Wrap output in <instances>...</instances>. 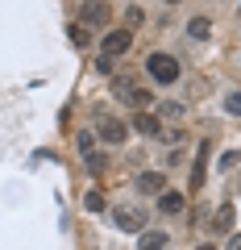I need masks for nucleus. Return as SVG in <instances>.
<instances>
[{"mask_svg": "<svg viewBox=\"0 0 241 250\" xmlns=\"http://www.w3.org/2000/svg\"><path fill=\"white\" fill-rule=\"evenodd\" d=\"M112 92H116V100H125V104H129V108H137V113L150 104V92L137 88L133 75H112Z\"/></svg>", "mask_w": 241, "mask_h": 250, "instance_id": "1", "label": "nucleus"}, {"mask_svg": "<svg viewBox=\"0 0 241 250\" xmlns=\"http://www.w3.org/2000/svg\"><path fill=\"white\" fill-rule=\"evenodd\" d=\"M146 71H150V80H158V83H175L179 80V59H175V54L154 50L150 59H146Z\"/></svg>", "mask_w": 241, "mask_h": 250, "instance_id": "2", "label": "nucleus"}, {"mask_svg": "<svg viewBox=\"0 0 241 250\" xmlns=\"http://www.w3.org/2000/svg\"><path fill=\"white\" fill-rule=\"evenodd\" d=\"M79 159L88 171H104V154L96 150V129H83L79 134Z\"/></svg>", "mask_w": 241, "mask_h": 250, "instance_id": "3", "label": "nucleus"}, {"mask_svg": "<svg viewBox=\"0 0 241 250\" xmlns=\"http://www.w3.org/2000/svg\"><path fill=\"white\" fill-rule=\"evenodd\" d=\"M129 46H133V29H112V34H104L100 50H104L108 59H116V54H125Z\"/></svg>", "mask_w": 241, "mask_h": 250, "instance_id": "4", "label": "nucleus"}, {"mask_svg": "<svg viewBox=\"0 0 241 250\" xmlns=\"http://www.w3.org/2000/svg\"><path fill=\"white\" fill-rule=\"evenodd\" d=\"M96 138H104L108 146H121V142L129 138V129H125L121 121H116V117H104V121L96 125Z\"/></svg>", "mask_w": 241, "mask_h": 250, "instance_id": "5", "label": "nucleus"}, {"mask_svg": "<svg viewBox=\"0 0 241 250\" xmlns=\"http://www.w3.org/2000/svg\"><path fill=\"white\" fill-rule=\"evenodd\" d=\"M133 192H167V175H158V171H142V175L133 179Z\"/></svg>", "mask_w": 241, "mask_h": 250, "instance_id": "6", "label": "nucleus"}, {"mask_svg": "<svg viewBox=\"0 0 241 250\" xmlns=\"http://www.w3.org/2000/svg\"><path fill=\"white\" fill-rule=\"evenodd\" d=\"M104 21H108V9L100 4V0H88V4L79 9V25H96V29H100Z\"/></svg>", "mask_w": 241, "mask_h": 250, "instance_id": "7", "label": "nucleus"}, {"mask_svg": "<svg viewBox=\"0 0 241 250\" xmlns=\"http://www.w3.org/2000/svg\"><path fill=\"white\" fill-rule=\"evenodd\" d=\"M112 217H116V229H125V233H137L146 225V217L137 213V208H116Z\"/></svg>", "mask_w": 241, "mask_h": 250, "instance_id": "8", "label": "nucleus"}, {"mask_svg": "<svg viewBox=\"0 0 241 250\" xmlns=\"http://www.w3.org/2000/svg\"><path fill=\"white\" fill-rule=\"evenodd\" d=\"M133 129H137V134H146V138H154V134L162 129V121H158L154 113H137V117H133Z\"/></svg>", "mask_w": 241, "mask_h": 250, "instance_id": "9", "label": "nucleus"}, {"mask_svg": "<svg viewBox=\"0 0 241 250\" xmlns=\"http://www.w3.org/2000/svg\"><path fill=\"white\" fill-rule=\"evenodd\" d=\"M158 208H162V213H167V217H179V213H183V196H179V192H170V188H167V192H162V196H158Z\"/></svg>", "mask_w": 241, "mask_h": 250, "instance_id": "10", "label": "nucleus"}, {"mask_svg": "<svg viewBox=\"0 0 241 250\" xmlns=\"http://www.w3.org/2000/svg\"><path fill=\"white\" fill-rule=\"evenodd\" d=\"M212 229H216V233H233V205H221V208H216Z\"/></svg>", "mask_w": 241, "mask_h": 250, "instance_id": "11", "label": "nucleus"}, {"mask_svg": "<svg viewBox=\"0 0 241 250\" xmlns=\"http://www.w3.org/2000/svg\"><path fill=\"white\" fill-rule=\"evenodd\" d=\"M137 246H142V250H167V233H162V229H146Z\"/></svg>", "mask_w": 241, "mask_h": 250, "instance_id": "12", "label": "nucleus"}, {"mask_svg": "<svg viewBox=\"0 0 241 250\" xmlns=\"http://www.w3.org/2000/svg\"><path fill=\"white\" fill-rule=\"evenodd\" d=\"M187 34L196 38V42H204V38L212 34V21H208V17H191V21H187Z\"/></svg>", "mask_w": 241, "mask_h": 250, "instance_id": "13", "label": "nucleus"}, {"mask_svg": "<svg viewBox=\"0 0 241 250\" xmlns=\"http://www.w3.org/2000/svg\"><path fill=\"white\" fill-rule=\"evenodd\" d=\"M83 208H88V213H100V208H104V192H88V196H83Z\"/></svg>", "mask_w": 241, "mask_h": 250, "instance_id": "14", "label": "nucleus"}, {"mask_svg": "<svg viewBox=\"0 0 241 250\" xmlns=\"http://www.w3.org/2000/svg\"><path fill=\"white\" fill-rule=\"evenodd\" d=\"M142 21H146V13L137 9V4H129V9H125V29H133V25H142Z\"/></svg>", "mask_w": 241, "mask_h": 250, "instance_id": "15", "label": "nucleus"}, {"mask_svg": "<svg viewBox=\"0 0 241 250\" xmlns=\"http://www.w3.org/2000/svg\"><path fill=\"white\" fill-rule=\"evenodd\" d=\"M224 113L241 117V92H229V96H224Z\"/></svg>", "mask_w": 241, "mask_h": 250, "instance_id": "16", "label": "nucleus"}, {"mask_svg": "<svg viewBox=\"0 0 241 250\" xmlns=\"http://www.w3.org/2000/svg\"><path fill=\"white\" fill-rule=\"evenodd\" d=\"M71 42H75V46H88V42H92L88 25H71Z\"/></svg>", "mask_w": 241, "mask_h": 250, "instance_id": "17", "label": "nucleus"}, {"mask_svg": "<svg viewBox=\"0 0 241 250\" xmlns=\"http://www.w3.org/2000/svg\"><path fill=\"white\" fill-rule=\"evenodd\" d=\"M158 117H183V104H162Z\"/></svg>", "mask_w": 241, "mask_h": 250, "instance_id": "18", "label": "nucleus"}, {"mask_svg": "<svg viewBox=\"0 0 241 250\" xmlns=\"http://www.w3.org/2000/svg\"><path fill=\"white\" fill-rule=\"evenodd\" d=\"M96 71H104V75L112 71V59H108V54H100V59H96Z\"/></svg>", "mask_w": 241, "mask_h": 250, "instance_id": "19", "label": "nucleus"}, {"mask_svg": "<svg viewBox=\"0 0 241 250\" xmlns=\"http://www.w3.org/2000/svg\"><path fill=\"white\" fill-rule=\"evenodd\" d=\"M229 250H241V233H233V238H229Z\"/></svg>", "mask_w": 241, "mask_h": 250, "instance_id": "20", "label": "nucleus"}, {"mask_svg": "<svg viewBox=\"0 0 241 250\" xmlns=\"http://www.w3.org/2000/svg\"><path fill=\"white\" fill-rule=\"evenodd\" d=\"M162 4H179V0H162Z\"/></svg>", "mask_w": 241, "mask_h": 250, "instance_id": "21", "label": "nucleus"}, {"mask_svg": "<svg viewBox=\"0 0 241 250\" xmlns=\"http://www.w3.org/2000/svg\"><path fill=\"white\" fill-rule=\"evenodd\" d=\"M200 250H216V246H200Z\"/></svg>", "mask_w": 241, "mask_h": 250, "instance_id": "22", "label": "nucleus"}]
</instances>
